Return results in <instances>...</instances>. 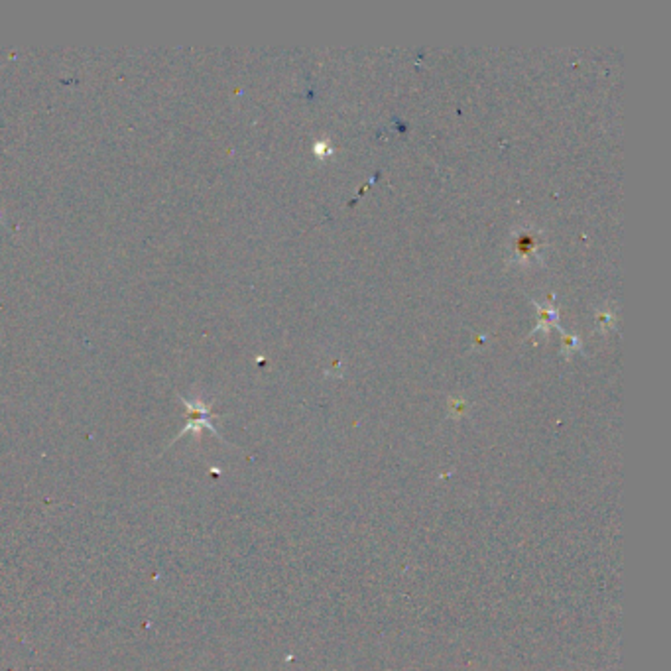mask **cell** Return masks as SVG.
<instances>
[{
  "label": "cell",
  "instance_id": "obj_1",
  "mask_svg": "<svg viewBox=\"0 0 671 671\" xmlns=\"http://www.w3.org/2000/svg\"><path fill=\"white\" fill-rule=\"evenodd\" d=\"M548 239L545 232L534 225H520L510 236L508 264L536 266L543 264Z\"/></svg>",
  "mask_w": 671,
  "mask_h": 671
},
{
  "label": "cell",
  "instance_id": "obj_2",
  "mask_svg": "<svg viewBox=\"0 0 671 671\" xmlns=\"http://www.w3.org/2000/svg\"><path fill=\"white\" fill-rule=\"evenodd\" d=\"M531 303L538 308L539 315L538 327L531 331V335H534V333H545V335H548L551 327H555L557 331L561 329V325H559V309L555 308V303H553L551 299H548L545 303H541L538 299H531Z\"/></svg>",
  "mask_w": 671,
  "mask_h": 671
},
{
  "label": "cell",
  "instance_id": "obj_3",
  "mask_svg": "<svg viewBox=\"0 0 671 671\" xmlns=\"http://www.w3.org/2000/svg\"><path fill=\"white\" fill-rule=\"evenodd\" d=\"M559 335H561V339H563V345H561L563 354H571V352L581 349V339H579L577 335H569V333H565L563 329H559Z\"/></svg>",
  "mask_w": 671,
  "mask_h": 671
},
{
  "label": "cell",
  "instance_id": "obj_4",
  "mask_svg": "<svg viewBox=\"0 0 671 671\" xmlns=\"http://www.w3.org/2000/svg\"><path fill=\"white\" fill-rule=\"evenodd\" d=\"M598 321H603V329H608L610 327V321H612V313H598Z\"/></svg>",
  "mask_w": 671,
  "mask_h": 671
},
{
  "label": "cell",
  "instance_id": "obj_5",
  "mask_svg": "<svg viewBox=\"0 0 671 671\" xmlns=\"http://www.w3.org/2000/svg\"><path fill=\"white\" fill-rule=\"evenodd\" d=\"M315 152H317V154H319V156L323 154V152H325V154H329L331 148H329V146H327V144H325V146H323V144H317V146H315Z\"/></svg>",
  "mask_w": 671,
  "mask_h": 671
}]
</instances>
